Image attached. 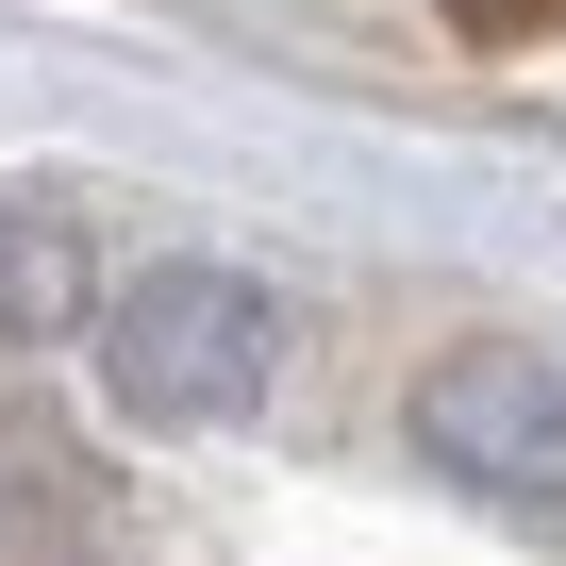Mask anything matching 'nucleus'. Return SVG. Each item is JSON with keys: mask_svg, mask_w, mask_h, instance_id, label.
Masks as SVG:
<instances>
[{"mask_svg": "<svg viewBox=\"0 0 566 566\" xmlns=\"http://www.w3.org/2000/svg\"><path fill=\"white\" fill-rule=\"evenodd\" d=\"M417 450L467 500H566V350L549 334H467L417 367Z\"/></svg>", "mask_w": 566, "mask_h": 566, "instance_id": "nucleus-2", "label": "nucleus"}, {"mask_svg": "<svg viewBox=\"0 0 566 566\" xmlns=\"http://www.w3.org/2000/svg\"><path fill=\"white\" fill-rule=\"evenodd\" d=\"M84 317H101V233H84V200L18 184V200H0V334L51 350V334H84Z\"/></svg>", "mask_w": 566, "mask_h": 566, "instance_id": "nucleus-3", "label": "nucleus"}, {"mask_svg": "<svg viewBox=\"0 0 566 566\" xmlns=\"http://www.w3.org/2000/svg\"><path fill=\"white\" fill-rule=\"evenodd\" d=\"M84 334H101V400L150 417V433H217V417H250L283 384V301H266L250 266H217V250L134 266Z\"/></svg>", "mask_w": 566, "mask_h": 566, "instance_id": "nucleus-1", "label": "nucleus"}]
</instances>
